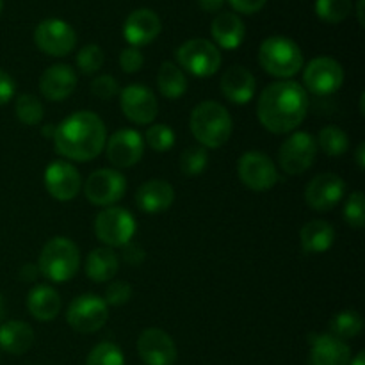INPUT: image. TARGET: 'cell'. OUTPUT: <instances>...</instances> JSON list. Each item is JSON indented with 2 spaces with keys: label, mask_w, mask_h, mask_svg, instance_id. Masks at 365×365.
<instances>
[{
  "label": "cell",
  "mask_w": 365,
  "mask_h": 365,
  "mask_svg": "<svg viewBox=\"0 0 365 365\" xmlns=\"http://www.w3.org/2000/svg\"><path fill=\"white\" fill-rule=\"evenodd\" d=\"M309 113V93L294 81H278L267 86L257 102L260 125L271 134L294 132Z\"/></svg>",
  "instance_id": "1"
},
{
  "label": "cell",
  "mask_w": 365,
  "mask_h": 365,
  "mask_svg": "<svg viewBox=\"0 0 365 365\" xmlns=\"http://www.w3.org/2000/svg\"><path fill=\"white\" fill-rule=\"evenodd\" d=\"M52 141L59 155L75 163H89L106 148V123L91 110H78L57 125Z\"/></svg>",
  "instance_id": "2"
},
{
  "label": "cell",
  "mask_w": 365,
  "mask_h": 365,
  "mask_svg": "<svg viewBox=\"0 0 365 365\" xmlns=\"http://www.w3.org/2000/svg\"><path fill=\"white\" fill-rule=\"evenodd\" d=\"M191 134L203 148H221L234 132V121L227 107L207 100L192 109L189 118Z\"/></svg>",
  "instance_id": "3"
},
{
  "label": "cell",
  "mask_w": 365,
  "mask_h": 365,
  "mask_svg": "<svg viewBox=\"0 0 365 365\" xmlns=\"http://www.w3.org/2000/svg\"><path fill=\"white\" fill-rule=\"evenodd\" d=\"M259 63L266 73L278 78H291L303 70L305 57L296 41L285 36H271L260 43Z\"/></svg>",
  "instance_id": "4"
},
{
  "label": "cell",
  "mask_w": 365,
  "mask_h": 365,
  "mask_svg": "<svg viewBox=\"0 0 365 365\" xmlns=\"http://www.w3.org/2000/svg\"><path fill=\"white\" fill-rule=\"evenodd\" d=\"M81 267V252L68 237H53L43 246L38 260V269L53 284L71 280Z\"/></svg>",
  "instance_id": "5"
},
{
  "label": "cell",
  "mask_w": 365,
  "mask_h": 365,
  "mask_svg": "<svg viewBox=\"0 0 365 365\" xmlns=\"http://www.w3.org/2000/svg\"><path fill=\"white\" fill-rule=\"evenodd\" d=\"M175 57L182 70L200 78L212 77L221 68V50L203 38L187 39L175 50Z\"/></svg>",
  "instance_id": "6"
},
{
  "label": "cell",
  "mask_w": 365,
  "mask_h": 365,
  "mask_svg": "<svg viewBox=\"0 0 365 365\" xmlns=\"http://www.w3.org/2000/svg\"><path fill=\"white\" fill-rule=\"evenodd\" d=\"M134 216L123 207H106L95 217V234L107 248H123L135 234Z\"/></svg>",
  "instance_id": "7"
},
{
  "label": "cell",
  "mask_w": 365,
  "mask_h": 365,
  "mask_svg": "<svg viewBox=\"0 0 365 365\" xmlns=\"http://www.w3.org/2000/svg\"><path fill=\"white\" fill-rule=\"evenodd\" d=\"M344 84V70L334 57L321 56L310 61L303 71V89L316 96L337 93Z\"/></svg>",
  "instance_id": "8"
},
{
  "label": "cell",
  "mask_w": 365,
  "mask_h": 365,
  "mask_svg": "<svg viewBox=\"0 0 365 365\" xmlns=\"http://www.w3.org/2000/svg\"><path fill=\"white\" fill-rule=\"evenodd\" d=\"M317 141L309 132H294L278 150V163L287 175H302L312 168L317 157Z\"/></svg>",
  "instance_id": "9"
},
{
  "label": "cell",
  "mask_w": 365,
  "mask_h": 365,
  "mask_svg": "<svg viewBox=\"0 0 365 365\" xmlns=\"http://www.w3.org/2000/svg\"><path fill=\"white\" fill-rule=\"evenodd\" d=\"M109 319V305L96 294L77 296L70 303L66 321L78 334H95Z\"/></svg>",
  "instance_id": "10"
},
{
  "label": "cell",
  "mask_w": 365,
  "mask_h": 365,
  "mask_svg": "<svg viewBox=\"0 0 365 365\" xmlns=\"http://www.w3.org/2000/svg\"><path fill=\"white\" fill-rule=\"evenodd\" d=\"M34 43L46 56L64 57L77 46V34L68 21L61 18H46L36 27Z\"/></svg>",
  "instance_id": "11"
},
{
  "label": "cell",
  "mask_w": 365,
  "mask_h": 365,
  "mask_svg": "<svg viewBox=\"0 0 365 365\" xmlns=\"http://www.w3.org/2000/svg\"><path fill=\"white\" fill-rule=\"evenodd\" d=\"M237 175L245 187L252 191H269L278 182V170L273 160L264 152L250 150L241 155L237 163Z\"/></svg>",
  "instance_id": "12"
},
{
  "label": "cell",
  "mask_w": 365,
  "mask_h": 365,
  "mask_svg": "<svg viewBox=\"0 0 365 365\" xmlns=\"http://www.w3.org/2000/svg\"><path fill=\"white\" fill-rule=\"evenodd\" d=\"M127 191V178L118 170H102L93 171L84 184V195L89 203L98 207H113L120 202Z\"/></svg>",
  "instance_id": "13"
},
{
  "label": "cell",
  "mask_w": 365,
  "mask_h": 365,
  "mask_svg": "<svg viewBox=\"0 0 365 365\" xmlns=\"http://www.w3.org/2000/svg\"><path fill=\"white\" fill-rule=\"evenodd\" d=\"M106 155L118 170L135 166L145 153V139L134 128H121L106 141Z\"/></svg>",
  "instance_id": "14"
},
{
  "label": "cell",
  "mask_w": 365,
  "mask_h": 365,
  "mask_svg": "<svg viewBox=\"0 0 365 365\" xmlns=\"http://www.w3.org/2000/svg\"><path fill=\"white\" fill-rule=\"evenodd\" d=\"M120 107L125 118L135 125H152L159 113L155 95L143 84L123 88V91H120Z\"/></svg>",
  "instance_id": "15"
},
{
  "label": "cell",
  "mask_w": 365,
  "mask_h": 365,
  "mask_svg": "<svg viewBox=\"0 0 365 365\" xmlns=\"http://www.w3.org/2000/svg\"><path fill=\"white\" fill-rule=\"evenodd\" d=\"M346 196V182L335 173H321L305 189V202L317 212L335 209Z\"/></svg>",
  "instance_id": "16"
},
{
  "label": "cell",
  "mask_w": 365,
  "mask_h": 365,
  "mask_svg": "<svg viewBox=\"0 0 365 365\" xmlns=\"http://www.w3.org/2000/svg\"><path fill=\"white\" fill-rule=\"evenodd\" d=\"M45 187L57 202H71L82 189V177L73 164L53 160L45 170Z\"/></svg>",
  "instance_id": "17"
},
{
  "label": "cell",
  "mask_w": 365,
  "mask_h": 365,
  "mask_svg": "<svg viewBox=\"0 0 365 365\" xmlns=\"http://www.w3.org/2000/svg\"><path fill=\"white\" fill-rule=\"evenodd\" d=\"M138 353L145 365H173L177 362V346L160 328H146L138 339Z\"/></svg>",
  "instance_id": "18"
},
{
  "label": "cell",
  "mask_w": 365,
  "mask_h": 365,
  "mask_svg": "<svg viewBox=\"0 0 365 365\" xmlns=\"http://www.w3.org/2000/svg\"><path fill=\"white\" fill-rule=\"evenodd\" d=\"M160 31H163V24H160L159 14L145 7L132 11L123 24V38L127 39L128 45L135 48L155 41Z\"/></svg>",
  "instance_id": "19"
},
{
  "label": "cell",
  "mask_w": 365,
  "mask_h": 365,
  "mask_svg": "<svg viewBox=\"0 0 365 365\" xmlns=\"http://www.w3.org/2000/svg\"><path fill=\"white\" fill-rule=\"evenodd\" d=\"M310 342V365H349L351 349L341 339L330 334H312Z\"/></svg>",
  "instance_id": "20"
},
{
  "label": "cell",
  "mask_w": 365,
  "mask_h": 365,
  "mask_svg": "<svg viewBox=\"0 0 365 365\" xmlns=\"http://www.w3.org/2000/svg\"><path fill=\"white\" fill-rule=\"evenodd\" d=\"M77 88V73L68 64H53L41 73L39 91L50 102H63Z\"/></svg>",
  "instance_id": "21"
},
{
  "label": "cell",
  "mask_w": 365,
  "mask_h": 365,
  "mask_svg": "<svg viewBox=\"0 0 365 365\" xmlns=\"http://www.w3.org/2000/svg\"><path fill=\"white\" fill-rule=\"evenodd\" d=\"M175 202V189L168 180L153 178L139 185L135 192V205L145 214L166 212Z\"/></svg>",
  "instance_id": "22"
},
{
  "label": "cell",
  "mask_w": 365,
  "mask_h": 365,
  "mask_svg": "<svg viewBox=\"0 0 365 365\" xmlns=\"http://www.w3.org/2000/svg\"><path fill=\"white\" fill-rule=\"evenodd\" d=\"M220 89L228 102L245 106L255 95V77L248 68L234 64L221 77Z\"/></svg>",
  "instance_id": "23"
},
{
  "label": "cell",
  "mask_w": 365,
  "mask_h": 365,
  "mask_svg": "<svg viewBox=\"0 0 365 365\" xmlns=\"http://www.w3.org/2000/svg\"><path fill=\"white\" fill-rule=\"evenodd\" d=\"M210 34H212L217 48L235 50L242 45L246 38L245 21L241 20L239 14L223 11L212 20Z\"/></svg>",
  "instance_id": "24"
},
{
  "label": "cell",
  "mask_w": 365,
  "mask_h": 365,
  "mask_svg": "<svg viewBox=\"0 0 365 365\" xmlns=\"http://www.w3.org/2000/svg\"><path fill=\"white\" fill-rule=\"evenodd\" d=\"M61 307H63V302H61L59 292L50 285H36L27 296L29 312L41 323L56 319L61 312Z\"/></svg>",
  "instance_id": "25"
},
{
  "label": "cell",
  "mask_w": 365,
  "mask_h": 365,
  "mask_svg": "<svg viewBox=\"0 0 365 365\" xmlns=\"http://www.w3.org/2000/svg\"><path fill=\"white\" fill-rule=\"evenodd\" d=\"M299 242H302L303 253L307 255L324 253L334 246L335 228L328 221L312 220L303 225L302 232H299Z\"/></svg>",
  "instance_id": "26"
},
{
  "label": "cell",
  "mask_w": 365,
  "mask_h": 365,
  "mask_svg": "<svg viewBox=\"0 0 365 365\" xmlns=\"http://www.w3.org/2000/svg\"><path fill=\"white\" fill-rule=\"evenodd\" d=\"M34 344V330L25 321H6L0 324V349L11 355H24Z\"/></svg>",
  "instance_id": "27"
},
{
  "label": "cell",
  "mask_w": 365,
  "mask_h": 365,
  "mask_svg": "<svg viewBox=\"0 0 365 365\" xmlns=\"http://www.w3.org/2000/svg\"><path fill=\"white\" fill-rule=\"evenodd\" d=\"M118 269H120L118 253L107 246L95 248L86 259V274L89 280L96 282V284H106V282L113 280Z\"/></svg>",
  "instance_id": "28"
},
{
  "label": "cell",
  "mask_w": 365,
  "mask_h": 365,
  "mask_svg": "<svg viewBox=\"0 0 365 365\" xmlns=\"http://www.w3.org/2000/svg\"><path fill=\"white\" fill-rule=\"evenodd\" d=\"M157 86L164 98L177 100L187 91V77L178 64L166 61L160 64L159 73H157Z\"/></svg>",
  "instance_id": "29"
},
{
  "label": "cell",
  "mask_w": 365,
  "mask_h": 365,
  "mask_svg": "<svg viewBox=\"0 0 365 365\" xmlns=\"http://www.w3.org/2000/svg\"><path fill=\"white\" fill-rule=\"evenodd\" d=\"M362 330L364 319L355 310H342V312L335 314L330 321V335H334V337L341 339L344 342L348 339L356 337Z\"/></svg>",
  "instance_id": "30"
},
{
  "label": "cell",
  "mask_w": 365,
  "mask_h": 365,
  "mask_svg": "<svg viewBox=\"0 0 365 365\" xmlns=\"http://www.w3.org/2000/svg\"><path fill=\"white\" fill-rule=\"evenodd\" d=\"M317 148L323 150L328 157H341L348 152L349 138L342 128L328 125L317 135Z\"/></svg>",
  "instance_id": "31"
},
{
  "label": "cell",
  "mask_w": 365,
  "mask_h": 365,
  "mask_svg": "<svg viewBox=\"0 0 365 365\" xmlns=\"http://www.w3.org/2000/svg\"><path fill=\"white\" fill-rule=\"evenodd\" d=\"M14 113L16 118L27 127H36V125L41 123L43 116H45V109H43V103L38 96L31 95V93H25L16 98V106H14Z\"/></svg>",
  "instance_id": "32"
},
{
  "label": "cell",
  "mask_w": 365,
  "mask_h": 365,
  "mask_svg": "<svg viewBox=\"0 0 365 365\" xmlns=\"http://www.w3.org/2000/svg\"><path fill=\"white\" fill-rule=\"evenodd\" d=\"M351 0H316V14L327 24H341L351 14Z\"/></svg>",
  "instance_id": "33"
},
{
  "label": "cell",
  "mask_w": 365,
  "mask_h": 365,
  "mask_svg": "<svg viewBox=\"0 0 365 365\" xmlns=\"http://www.w3.org/2000/svg\"><path fill=\"white\" fill-rule=\"evenodd\" d=\"M207 164H209V155H207V148H203V146H189L182 152L180 171L187 177L202 175Z\"/></svg>",
  "instance_id": "34"
},
{
  "label": "cell",
  "mask_w": 365,
  "mask_h": 365,
  "mask_svg": "<svg viewBox=\"0 0 365 365\" xmlns=\"http://www.w3.org/2000/svg\"><path fill=\"white\" fill-rule=\"evenodd\" d=\"M86 365H125V356L113 342H100L89 351Z\"/></svg>",
  "instance_id": "35"
},
{
  "label": "cell",
  "mask_w": 365,
  "mask_h": 365,
  "mask_svg": "<svg viewBox=\"0 0 365 365\" xmlns=\"http://www.w3.org/2000/svg\"><path fill=\"white\" fill-rule=\"evenodd\" d=\"M103 61H106V53L98 45H93V43L82 46L77 53V68L84 75H93L102 70Z\"/></svg>",
  "instance_id": "36"
},
{
  "label": "cell",
  "mask_w": 365,
  "mask_h": 365,
  "mask_svg": "<svg viewBox=\"0 0 365 365\" xmlns=\"http://www.w3.org/2000/svg\"><path fill=\"white\" fill-rule=\"evenodd\" d=\"M145 141L153 152H168V150L173 148L175 145V132L171 130V127H168V125H152V127L146 130Z\"/></svg>",
  "instance_id": "37"
},
{
  "label": "cell",
  "mask_w": 365,
  "mask_h": 365,
  "mask_svg": "<svg viewBox=\"0 0 365 365\" xmlns=\"http://www.w3.org/2000/svg\"><path fill=\"white\" fill-rule=\"evenodd\" d=\"M344 220L355 230H362L365 225V198L362 191H355L348 196L344 205Z\"/></svg>",
  "instance_id": "38"
},
{
  "label": "cell",
  "mask_w": 365,
  "mask_h": 365,
  "mask_svg": "<svg viewBox=\"0 0 365 365\" xmlns=\"http://www.w3.org/2000/svg\"><path fill=\"white\" fill-rule=\"evenodd\" d=\"M91 93L100 100H110L120 93V84L113 75H100L91 82Z\"/></svg>",
  "instance_id": "39"
},
{
  "label": "cell",
  "mask_w": 365,
  "mask_h": 365,
  "mask_svg": "<svg viewBox=\"0 0 365 365\" xmlns=\"http://www.w3.org/2000/svg\"><path fill=\"white\" fill-rule=\"evenodd\" d=\"M132 298V287L127 284V282H113L109 284V287L106 289V298L103 302L107 305L113 307H121L125 303L130 302Z\"/></svg>",
  "instance_id": "40"
},
{
  "label": "cell",
  "mask_w": 365,
  "mask_h": 365,
  "mask_svg": "<svg viewBox=\"0 0 365 365\" xmlns=\"http://www.w3.org/2000/svg\"><path fill=\"white\" fill-rule=\"evenodd\" d=\"M145 64V57H143L141 50L135 46H127L120 52V66L125 73H138Z\"/></svg>",
  "instance_id": "41"
},
{
  "label": "cell",
  "mask_w": 365,
  "mask_h": 365,
  "mask_svg": "<svg viewBox=\"0 0 365 365\" xmlns=\"http://www.w3.org/2000/svg\"><path fill=\"white\" fill-rule=\"evenodd\" d=\"M232 9L241 14H255L267 4V0H227Z\"/></svg>",
  "instance_id": "42"
},
{
  "label": "cell",
  "mask_w": 365,
  "mask_h": 365,
  "mask_svg": "<svg viewBox=\"0 0 365 365\" xmlns=\"http://www.w3.org/2000/svg\"><path fill=\"white\" fill-rule=\"evenodd\" d=\"M14 91H16V84L13 77L0 68V106H6L14 96Z\"/></svg>",
  "instance_id": "43"
},
{
  "label": "cell",
  "mask_w": 365,
  "mask_h": 365,
  "mask_svg": "<svg viewBox=\"0 0 365 365\" xmlns=\"http://www.w3.org/2000/svg\"><path fill=\"white\" fill-rule=\"evenodd\" d=\"M145 257V250L139 245H134V242L130 241L128 245L123 246V260L127 264H130V266H139V264H143Z\"/></svg>",
  "instance_id": "44"
},
{
  "label": "cell",
  "mask_w": 365,
  "mask_h": 365,
  "mask_svg": "<svg viewBox=\"0 0 365 365\" xmlns=\"http://www.w3.org/2000/svg\"><path fill=\"white\" fill-rule=\"evenodd\" d=\"M39 274V269H38V264H25V266H21L20 269V278L24 282H34L36 277Z\"/></svg>",
  "instance_id": "45"
},
{
  "label": "cell",
  "mask_w": 365,
  "mask_h": 365,
  "mask_svg": "<svg viewBox=\"0 0 365 365\" xmlns=\"http://www.w3.org/2000/svg\"><path fill=\"white\" fill-rule=\"evenodd\" d=\"M227 0H198L200 7H202L205 13H220L221 7L225 6Z\"/></svg>",
  "instance_id": "46"
},
{
  "label": "cell",
  "mask_w": 365,
  "mask_h": 365,
  "mask_svg": "<svg viewBox=\"0 0 365 365\" xmlns=\"http://www.w3.org/2000/svg\"><path fill=\"white\" fill-rule=\"evenodd\" d=\"M355 159L356 164H359V170H364L365 168V143H360L359 148L355 152Z\"/></svg>",
  "instance_id": "47"
},
{
  "label": "cell",
  "mask_w": 365,
  "mask_h": 365,
  "mask_svg": "<svg viewBox=\"0 0 365 365\" xmlns=\"http://www.w3.org/2000/svg\"><path fill=\"white\" fill-rule=\"evenodd\" d=\"M364 6H365V0H359V2H356V18H359V24L362 25L364 27Z\"/></svg>",
  "instance_id": "48"
},
{
  "label": "cell",
  "mask_w": 365,
  "mask_h": 365,
  "mask_svg": "<svg viewBox=\"0 0 365 365\" xmlns=\"http://www.w3.org/2000/svg\"><path fill=\"white\" fill-rule=\"evenodd\" d=\"M53 132H56V127H53V125H45V127H43V135H45V138L53 139Z\"/></svg>",
  "instance_id": "49"
},
{
  "label": "cell",
  "mask_w": 365,
  "mask_h": 365,
  "mask_svg": "<svg viewBox=\"0 0 365 365\" xmlns=\"http://www.w3.org/2000/svg\"><path fill=\"white\" fill-rule=\"evenodd\" d=\"M349 365H365V353L360 351L359 355H356L355 359H353L351 362H349Z\"/></svg>",
  "instance_id": "50"
},
{
  "label": "cell",
  "mask_w": 365,
  "mask_h": 365,
  "mask_svg": "<svg viewBox=\"0 0 365 365\" xmlns=\"http://www.w3.org/2000/svg\"><path fill=\"white\" fill-rule=\"evenodd\" d=\"M4 316H6V303H4L2 294H0V324L4 323Z\"/></svg>",
  "instance_id": "51"
},
{
  "label": "cell",
  "mask_w": 365,
  "mask_h": 365,
  "mask_svg": "<svg viewBox=\"0 0 365 365\" xmlns=\"http://www.w3.org/2000/svg\"><path fill=\"white\" fill-rule=\"evenodd\" d=\"M2 6H4V2H2V0H0V13H2Z\"/></svg>",
  "instance_id": "52"
}]
</instances>
